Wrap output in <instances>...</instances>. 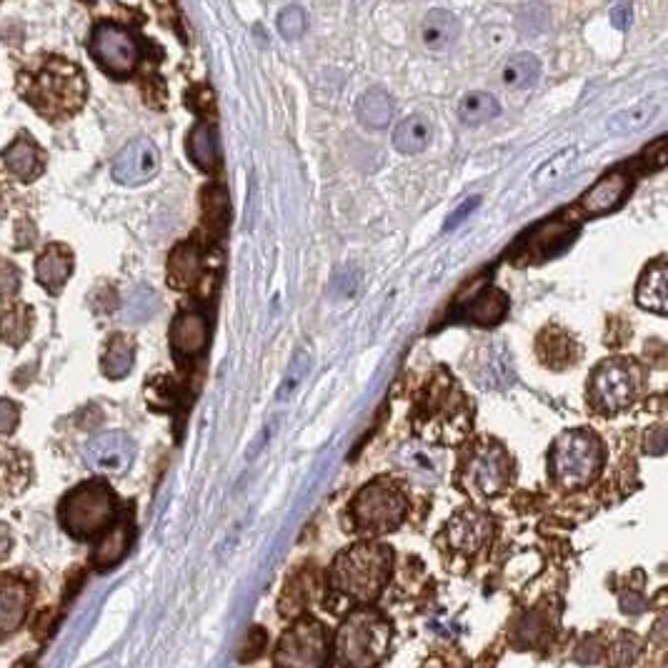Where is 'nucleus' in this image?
Instances as JSON below:
<instances>
[{
    "label": "nucleus",
    "instance_id": "obj_11",
    "mask_svg": "<svg viewBox=\"0 0 668 668\" xmlns=\"http://www.w3.org/2000/svg\"><path fill=\"white\" fill-rule=\"evenodd\" d=\"M136 456V443L128 433L123 431H108L88 441L83 448V458H86L88 468L98 473H108V476H118L126 473L128 466Z\"/></svg>",
    "mask_w": 668,
    "mask_h": 668
},
{
    "label": "nucleus",
    "instance_id": "obj_35",
    "mask_svg": "<svg viewBox=\"0 0 668 668\" xmlns=\"http://www.w3.org/2000/svg\"><path fill=\"white\" fill-rule=\"evenodd\" d=\"M203 211H206V226L211 231L223 233L228 221V193L223 186H211L206 191V201H203Z\"/></svg>",
    "mask_w": 668,
    "mask_h": 668
},
{
    "label": "nucleus",
    "instance_id": "obj_3",
    "mask_svg": "<svg viewBox=\"0 0 668 668\" xmlns=\"http://www.w3.org/2000/svg\"><path fill=\"white\" fill-rule=\"evenodd\" d=\"M548 466H551V476L558 486L568 488V491L588 486L591 481H596L603 466L601 441L583 428L563 433L553 443Z\"/></svg>",
    "mask_w": 668,
    "mask_h": 668
},
{
    "label": "nucleus",
    "instance_id": "obj_25",
    "mask_svg": "<svg viewBox=\"0 0 668 668\" xmlns=\"http://www.w3.org/2000/svg\"><path fill=\"white\" fill-rule=\"evenodd\" d=\"M431 143V123L423 116H408L393 131V146L406 156L426 151Z\"/></svg>",
    "mask_w": 668,
    "mask_h": 668
},
{
    "label": "nucleus",
    "instance_id": "obj_39",
    "mask_svg": "<svg viewBox=\"0 0 668 668\" xmlns=\"http://www.w3.org/2000/svg\"><path fill=\"white\" fill-rule=\"evenodd\" d=\"M308 368H311V358H308L306 351H298L296 358H293L291 368H288L286 381H283L281 391H278V401H286V396L288 398L293 396V391H296V388L301 386L303 378H306Z\"/></svg>",
    "mask_w": 668,
    "mask_h": 668
},
{
    "label": "nucleus",
    "instance_id": "obj_24",
    "mask_svg": "<svg viewBox=\"0 0 668 668\" xmlns=\"http://www.w3.org/2000/svg\"><path fill=\"white\" fill-rule=\"evenodd\" d=\"M3 161H6V166L11 168V173H16L21 181H31V178H36L38 173H41L43 153L38 151L36 143L28 141V138L23 136V138H18L11 148H6V153H3Z\"/></svg>",
    "mask_w": 668,
    "mask_h": 668
},
{
    "label": "nucleus",
    "instance_id": "obj_48",
    "mask_svg": "<svg viewBox=\"0 0 668 668\" xmlns=\"http://www.w3.org/2000/svg\"><path fill=\"white\" fill-rule=\"evenodd\" d=\"M613 26L621 28V31H626V28L631 26V8L628 6L613 8Z\"/></svg>",
    "mask_w": 668,
    "mask_h": 668
},
{
    "label": "nucleus",
    "instance_id": "obj_46",
    "mask_svg": "<svg viewBox=\"0 0 668 668\" xmlns=\"http://www.w3.org/2000/svg\"><path fill=\"white\" fill-rule=\"evenodd\" d=\"M646 451L653 453V456H661V453L666 451V431H663V426H656L653 431H648Z\"/></svg>",
    "mask_w": 668,
    "mask_h": 668
},
{
    "label": "nucleus",
    "instance_id": "obj_49",
    "mask_svg": "<svg viewBox=\"0 0 668 668\" xmlns=\"http://www.w3.org/2000/svg\"><path fill=\"white\" fill-rule=\"evenodd\" d=\"M13 546V538H11V528L6 526V523H0V558H6L8 551H11Z\"/></svg>",
    "mask_w": 668,
    "mask_h": 668
},
{
    "label": "nucleus",
    "instance_id": "obj_37",
    "mask_svg": "<svg viewBox=\"0 0 668 668\" xmlns=\"http://www.w3.org/2000/svg\"><path fill=\"white\" fill-rule=\"evenodd\" d=\"M156 306H158L156 293L148 291V288H138V291L126 301L123 316H126L131 323L143 321V318H148L153 311H156Z\"/></svg>",
    "mask_w": 668,
    "mask_h": 668
},
{
    "label": "nucleus",
    "instance_id": "obj_47",
    "mask_svg": "<svg viewBox=\"0 0 668 668\" xmlns=\"http://www.w3.org/2000/svg\"><path fill=\"white\" fill-rule=\"evenodd\" d=\"M36 241V226L31 221L18 223V248H31Z\"/></svg>",
    "mask_w": 668,
    "mask_h": 668
},
{
    "label": "nucleus",
    "instance_id": "obj_13",
    "mask_svg": "<svg viewBox=\"0 0 668 668\" xmlns=\"http://www.w3.org/2000/svg\"><path fill=\"white\" fill-rule=\"evenodd\" d=\"M446 533H448V543H451L456 551L466 553V556H473V553L481 551V548L488 543V538H491L493 533V523L483 511L466 508V511L453 516V521L448 523Z\"/></svg>",
    "mask_w": 668,
    "mask_h": 668
},
{
    "label": "nucleus",
    "instance_id": "obj_26",
    "mask_svg": "<svg viewBox=\"0 0 668 668\" xmlns=\"http://www.w3.org/2000/svg\"><path fill=\"white\" fill-rule=\"evenodd\" d=\"M656 111L658 106L653 101H638L633 103V106L618 111L616 116L608 118L606 131L611 133V136H628V133H636L653 121Z\"/></svg>",
    "mask_w": 668,
    "mask_h": 668
},
{
    "label": "nucleus",
    "instance_id": "obj_45",
    "mask_svg": "<svg viewBox=\"0 0 668 668\" xmlns=\"http://www.w3.org/2000/svg\"><path fill=\"white\" fill-rule=\"evenodd\" d=\"M478 206H481V198H478V196H473V198H468V201H463V203H461V208H458V211L453 213L451 218H448L446 228H456V226H461L463 218L471 216V213L476 211Z\"/></svg>",
    "mask_w": 668,
    "mask_h": 668
},
{
    "label": "nucleus",
    "instance_id": "obj_9",
    "mask_svg": "<svg viewBox=\"0 0 668 668\" xmlns=\"http://www.w3.org/2000/svg\"><path fill=\"white\" fill-rule=\"evenodd\" d=\"M468 486L478 493V496H498L506 491L508 478H511V461L508 453L503 451L498 443L486 441L471 453L466 466Z\"/></svg>",
    "mask_w": 668,
    "mask_h": 668
},
{
    "label": "nucleus",
    "instance_id": "obj_29",
    "mask_svg": "<svg viewBox=\"0 0 668 668\" xmlns=\"http://www.w3.org/2000/svg\"><path fill=\"white\" fill-rule=\"evenodd\" d=\"M188 153L196 161V166H201L203 171H213L218 166V133L216 128L201 123V126L193 128L191 138H188Z\"/></svg>",
    "mask_w": 668,
    "mask_h": 668
},
{
    "label": "nucleus",
    "instance_id": "obj_10",
    "mask_svg": "<svg viewBox=\"0 0 668 668\" xmlns=\"http://www.w3.org/2000/svg\"><path fill=\"white\" fill-rule=\"evenodd\" d=\"M91 51L96 61L113 76H128L138 63V43L131 33L113 23H103L93 31Z\"/></svg>",
    "mask_w": 668,
    "mask_h": 668
},
{
    "label": "nucleus",
    "instance_id": "obj_43",
    "mask_svg": "<svg viewBox=\"0 0 668 668\" xmlns=\"http://www.w3.org/2000/svg\"><path fill=\"white\" fill-rule=\"evenodd\" d=\"M18 421H21V411H18L16 403L0 398V433H13Z\"/></svg>",
    "mask_w": 668,
    "mask_h": 668
},
{
    "label": "nucleus",
    "instance_id": "obj_30",
    "mask_svg": "<svg viewBox=\"0 0 668 668\" xmlns=\"http://www.w3.org/2000/svg\"><path fill=\"white\" fill-rule=\"evenodd\" d=\"M498 113H501V106H498V101L491 93L471 91L458 103V116H461V121L468 123V126H481V123L493 121Z\"/></svg>",
    "mask_w": 668,
    "mask_h": 668
},
{
    "label": "nucleus",
    "instance_id": "obj_7",
    "mask_svg": "<svg viewBox=\"0 0 668 668\" xmlns=\"http://www.w3.org/2000/svg\"><path fill=\"white\" fill-rule=\"evenodd\" d=\"M641 371L628 358L603 361L591 376V401L601 413H618L633 403Z\"/></svg>",
    "mask_w": 668,
    "mask_h": 668
},
{
    "label": "nucleus",
    "instance_id": "obj_41",
    "mask_svg": "<svg viewBox=\"0 0 668 668\" xmlns=\"http://www.w3.org/2000/svg\"><path fill=\"white\" fill-rule=\"evenodd\" d=\"M266 646H268L266 631H263L261 626L251 628V631H248V636L243 638V643H241V661L243 663H246V661H256L258 656H263Z\"/></svg>",
    "mask_w": 668,
    "mask_h": 668
},
{
    "label": "nucleus",
    "instance_id": "obj_34",
    "mask_svg": "<svg viewBox=\"0 0 668 668\" xmlns=\"http://www.w3.org/2000/svg\"><path fill=\"white\" fill-rule=\"evenodd\" d=\"M31 331V311L28 308H13L0 316V338L11 346H21Z\"/></svg>",
    "mask_w": 668,
    "mask_h": 668
},
{
    "label": "nucleus",
    "instance_id": "obj_8",
    "mask_svg": "<svg viewBox=\"0 0 668 668\" xmlns=\"http://www.w3.org/2000/svg\"><path fill=\"white\" fill-rule=\"evenodd\" d=\"M38 96H33V103L43 111L51 113L56 108L58 113H73L83 103L86 96V81L83 73L76 66L66 61H53L38 78Z\"/></svg>",
    "mask_w": 668,
    "mask_h": 668
},
{
    "label": "nucleus",
    "instance_id": "obj_2",
    "mask_svg": "<svg viewBox=\"0 0 668 668\" xmlns=\"http://www.w3.org/2000/svg\"><path fill=\"white\" fill-rule=\"evenodd\" d=\"M391 576V551L381 543H356L336 558L331 581L336 591L368 606L381 596Z\"/></svg>",
    "mask_w": 668,
    "mask_h": 668
},
{
    "label": "nucleus",
    "instance_id": "obj_38",
    "mask_svg": "<svg viewBox=\"0 0 668 668\" xmlns=\"http://www.w3.org/2000/svg\"><path fill=\"white\" fill-rule=\"evenodd\" d=\"M641 653V641L633 633H621L616 641L611 643V668H623L633 663Z\"/></svg>",
    "mask_w": 668,
    "mask_h": 668
},
{
    "label": "nucleus",
    "instance_id": "obj_28",
    "mask_svg": "<svg viewBox=\"0 0 668 668\" xmlns=\"http://www.w3.org/2000/svg\"><path fill=\"white\" fill-rule=\"evenodd\" d=\"M133 358H136V346H133L131 338L113 336L108 341L106 351H103V373L113 378V381H118V378L131 373Z\"/></svg>",
    "mask_w": 668,
    "mask_h": 668
},
{
    "label": "nucleus",
    "instance_id": "obj_20",
    "mask_svg": "<svg viewBox=\"0 0 668 668\" xmlns=\"http://www.w3.org/2000/svg\"><path fill=\"white\" fill-rule=\"evenodd\" d=\"M168 281L173 288H188L201 276V251L196 243H181L168 258Z\"/></svg>",
    "mask_w": 668,
    "mask_h": 668
},
{
    "label": "nucleus",
    "instance_id": "obj_44",
    "mask_svg": "<svg viewBox=\"0 0 668 668\" xmlns=\"http://www.w3.org/2000/svg\"><path fill=\"white\" fill-rule=\"evenodd\" d=\"M643 158H648V171H661V168L666 166V138H656L653 146H648L646 151H643Z\"/></svg>",
    "mask_w": 668,
    "mask_h": 668
},
{
    "label": "nucleus",
    "instance_id": "obj_32",
    "mask_svg": "<svg viewBox=\"0 0 668 668\" xmlns=\"http://www.w3.org/2000/svg\"><path fill=\"white\" fill-rule=\"evenodd\" d=\"M128 546H131V528H128V523H121V526H116L113 531H108V536L103 538L101 546L96 548L93 561H96L98 568L116 566V563L128 553Z\"/></svg>",
    "mask_w": 668,
    "mask_h": 668
},
{
    "label": "nucleus",
    "instance_id": "obj_12",
    "mask_svg": "<svg viewBox=\"0 0 668 668\" xmlns=\"http://www.w3.org/2000/svg\"><path fill=\"white\" fill-rule=\"evenodd\" d=\"M158 168H161V153H158L156 143L148 138H138L116 156L113 178L123 186H141L156 176Z\"/></svg>",
    "mask_w": 668,
    "mask_h": 668
},
{
    "label": "nucleus",
    "instance_id": "obj_14",
    "mask_svg": "<svg viewBox=\"0 0 668 668\" xmlns=\"http://www.w3.org/2000/svg\"><path fill=\"white\" fill-rule=\"evenodd\" d=\"M628 191H631V176L626 171H613L581 198V206L588 216H606L621 206Z\"/></svg>",
    "mask_w": 668,
    "mask_h": 668
},
{
    "label": "nucleus",
    "instance_id": "obj_40",
    "mask_svg": "<svg viewBox=\"0 0 668 668\" xmlns=\"http://www.w3.org/2000/svg\"><path fill=\"white\" fill-rule=\"evenodd\" d=\"M278 31H281V36L288 38V41L301 38L303 31H306V13L298 6L283 8L281 16H278Z\"/></svg>",
    "mask_w": 668,
    "mask_h": 668
},
{
    "label": "nucleus",
    "instance_id": "obj_31",
    "mask_svg": "<svg viewBox=\"0 0 668 668\" xmlns=\"http://www.w3.org/2000/svg\"><path fill=\"white\" fill-rule=\"evenodd\" d=\"M506 311H508L506 293L498 291V288H486V291L468 306L466 316L471 318V321L481 323V326H493V323L503 321Z\"/></svg>",
    "mask_w": 668,
    "mask_h": 668
},
{
    "label": "nucleus",
    "instance_id": "obj_16",
    "mask_svg": "<svg viewBox=\"0 0 668 668\" xmlns=\"http://www.w3.org/2000/svg\"><path fill=\"white\" fill-rule=\"evenodd\" d=\"M458 33H461V23L453 13L443 11V8H433L426 13V18L421 21V43L426 51L431 53H446L456 46Z\"/></svg>",
    "mask_w": 668,
    "mask_h": 668
},
{
    "label": "nucleus",
    "instance_id": "obj_18",
    "mask_svg": "<svg viewBox=\"0 0 668 668\" xmlns=\"http://www.w3.org/2000/svg\"><path fill=\"white\" fill-rule=\"evenodd\" d=\"M171 341L181 356H196L208 343V326L201 313H183L171 328Z\"/></svg>",
    "mask_w": 668,
    "mask_h": 668
},
{
    "label": "nucleus",
    "instance_id": "obj_15",
    "mask_svg": "<svg viewBox=\"0 0 668 668\" xmlns=\"http://www.w3.org/2000/svg\"><path fill=\"white\" fill-rule=\"evenodd\" d=\"M31 588L16 576H0V633H11L26 621Z\"/></svg>",
    "mask_w": 668,
    "mask_h": 668
},
{
    "label": "nucleus",
    "instance_id": "obj_23",
    "mask_svg": "<svg viewBox=\"0 0 668 668\" xmlns=\"http://www.w3.org/2000/svg\"><path fill=\"white\" fill-rule=\"evenodd\" d=\"M541 78V61L531 53H518L508 58L501 68V83L508 91H526L533 88Z\"/></svg>",
    "mask_w": 668,
    "mask_h": 668
},
{
    "label": "nucleus",
    "instance_id": "obj_21",
    "mask_svg": "<svg viewBox=\"0 0 668 668\" xmlns=\"http://www.w3.org/2000/svg\"><path fill=\"white\" fill-rule=\"evenodd\" d=\"M536 353L543 366L566 368L571 366L573 358H576V346H573L571 336H566L561 328H546V331L538 336Z\"/></svg>",
    "mask_w": 668,
    "mask_h": 668
},
{
    "label": "nucleus",
    "instance_id": "obj_1",
    "mask_svg": "<svg viewBox=\"0 0 668 668\" xmlns=\"http://www.w3.org/2000/svg\"><path fill=\"white\" fill-rule=\"evenodd\" d=\"M391 646V621L371 606L353 608L338 626L333 653L343 668H373Z\"/></svg>",
    "mask_w": 668,
    "mask_h": 668
},
{
    "label": "nucleus",
    "instance_id": "obj_5",
    "mask_svg": "<svg viewBox=\"0 0 668 668\" xmlns=\"http://www.w3.org/2000/svg\"><path fill=\"white\" fill-rule=\"evenodd\" d=\"M351 513L363 531L386 533L401 526L408 513V501L396 483L378 478L358 491Z\"/></svg>",
    "mask_w": 668,
    "mask_h": 668
},
{
    "label": "nucleus",
    "instance_id": "obj_36",
    "mask_svg": "<svg viewBox=\"0 0 668 668\" xmlns=\"http://www.w3.org/2000/svg\"><path fill=\"white\" fill-rule=\"evenodd\" d=\"M573 158H576V148H566V151L556 153L551 161L543 163L541 171L536 173L533 181H536L538 186H553V183H558L563 176H566L568 168H571V163H573Z\"/></svg>",
    "mask_w": 668,
    "mask_h": 668
},
{
    "label": "nucleus",
    "instance_id": "obj_17",
    "mask_svg": "<svg viewBox=\"0 0 668 668\" xmlns=\"http://www.w3.org/2000/svg\"><path fill=\"white\" fill-rule=\"evenodd\" d=\"M666 281H668V271H666V261L658 258L656 263L643 271L641 281H638L636 288V301L643 311L658 313V316H666L668 311V296H666Z\"/></svg>",
    "mask_w": 668,
    "mask_h": 668
},
{
    "label": "nucleus",
    "instance_id": "obj_33",
    "mask_svg": "<svg viewBox=\"0 0 668 668\" xmlns=\"http://www.w3.org/2000/svg\"><path fill=\"white\" fill-rule=\"evenodd\" d=\"M313 601V581L308 576H296L286 583V591L281 598V613L283 616H301Z\"/></svg>",
    "mask_w": 668,
    "mask_h": 668
},
{
    "label": "nucleus",
    "instance_id": "obj_27",
    "mask_svg": "<svg viewBox=\"0 0 668 668\" xmlns=\"http://www.w3.org/2000/svg\"><path fill=\"white\" fill-rule=\"evenodd\" d=\"M358 118L368 128H386L393 118V101L383 88H368L358 98Z\"/></svg>",
    "mask_w": 668,
    "mask_h": 668
},
{
    "label": "nucleus",
    "instance_id": "obj_19",
    "mask_svg": "<svg viewBox=\"0 0 668 668\" xmlns=\"http://www.w3.org/2000/svg\"><path fill=\"white\" fill-rule=\"evenodd\" d=\"M73 271V256L61 246H51L36 263V276L38 283L48 288L51 293H58L63 288V283L68 281Z\"/></svg>",
    "mask_w": 668,
    "mask_h": 668
},
{
    "label": "nucleus",
    "instance_id": "obj_42",
    "mask_svg": "<svg viewBox=\"0 0 668 668\" xmlns=\"http://www.w3.org/2000/svg\"><path fill=\"white\" fill-rule=\"evenodd\" d=\"M21 288V273L11 263H0V298H13Z\"/></svg>",
    "mask_w": 668,
    "mask_h": 668
},
{
    "label": "nucleus",
    "instance_id": "obj_6",
    "mask_svg": "<svg viewBox=\"0 0 668 668\" xmlns=\"http://www.w3.org/2000/svg\"><path fill=\"white\" fill-rule=\"evenodd\" d=\"M331 648L328 633L316 618H301L278 641L273 663L276 668H326Z\"/></svg>",
    "mask_w": 668,
    "mask_h": 668
},
{
    "label": "nucleus",
    "instance_id": "obj_4",
    "mask_svg": "<svg viewBox=\"0 0 668 668\" xmlns=\"http://www.w3.org/2000/svg\"><path fill=\"white\" fill-rule=\"evenodd\" d=\"M63 528L76 538H91L101 533L116 516V498L106 483H83L73 488L61 503Z\"/></svg>",
    "mask_w": 668,
    "mask_h": 668
},
{
    "label": "nucleus",
    "instance_id": "obj_22",
    "mask_svg": "<svg viewBox=\"0 0 668 668\" xmlns=\"http://www.w3.org/2000/svg\"><path fill=\"white\" fill-rule=\"evenodd\" d=\"M573 233H576V228H568L563 221L546 223V226L538 228V233L528 243V256L536 258V261L556 256L558 251H563L571 243Z\"/></svg>",
    "mask_w": 668,
    "mask_h": 668
}]
</instances>
